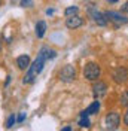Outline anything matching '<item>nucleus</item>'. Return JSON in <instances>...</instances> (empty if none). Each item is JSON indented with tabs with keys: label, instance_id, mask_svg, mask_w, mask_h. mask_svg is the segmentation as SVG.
Masks as SVG:
<instances>
[{
	"label": "nucleus",
	"instance_id": "1",
	"mask_svg": "<svg viewBox=\"0 0 128 131\" xmlns=\"http://www.w3.org/2000/svg\"><path fill=\"white\" fill-rule=\"evenodd\" d=\"M55 57H57V51L49 49L48 46L40 48L39 54H37V58H36L31 64H30V67L25 70V74H24V78H23V83H25V85L33 83V82L36 81V78L42 73L46 60H52V58H55Z\"/></svg>",
	"mask_w": 128,
	"mask_h": 131
},
{
	"label": "nucleus",
	"instance_id": "2",
	"mask_svg": "<svg viewBox=\"0 0 128 131\" xmlns=\"http://www.w3.org/2000/svg\"><path fill=\"white\" fill-rule=\"evenodd\" d=\"M101 74V69L97 63H87L83 67V78L89 82H97Z\"/></svg>",
	"mask_w": 128,
	"mask_h": 131
},
{
	"label": "nucleus",
	"instance_id": "3",
	"mask_svg": "<svg viewBox=\"0 0 128 131\" xmlns=\"http://www.w3.org/2000/svg\"><path fill=\"white\" fill-rule=\"evenodd\" d=\"M103 14H104V16H106V19L110 21V23H113L116 27L124 25V24L128 23V18L125 15H122L121 12H116V10H106Z\"/></svg>",
	"mask_w": 128,
	"mask_h": 131
},
{
	"label": "nucleus",
	"instance_id": "4",
	"mask_svg": "<svg viewBox=\"0 0 128 131\" xmlns=\"http://www.w3.org/2000/svg\"><path fill=\"white\" fill-rule=\"evenodd\" d=\"M60 81L66 82V83H70L76 79V69H74V66L72 64H67L64 66L63 69L60 70Z\"/></svg>",
	"mask_w": 128,
	"mask_h": 131
},
{
	"label": "nucleus",
	"instance_id": "5",
	"mask_svg": "<svg viewBox=\"0 0 128 131\" xmlns=\"http://www.w3.org/2000/svg\"><path fill=\"white\" fill-rule=\"evenodd\" d=\"M88 14H89V16L92 18V21H94L97 25L104 27V25L107 24V19H106L104 14H103V12H98L94 5H89V6H88Z\"/></svg>",
	"mask_w": 128,
	"mask_h": 131
},
{
	"label": "nucleus",
	"instance_id": "6",
	"mask_svg": "<svg viewBox=\"0 0 128 131\" xmlns=\"http://www.w3.org/2000/svg\"><path fill=\"white\" fill-rule=\"evenodd\" d=\"M119 122H121V118H119V113H116V112H109L104 118L106 128H109V130H116L119 127Z\"/></svg>",
	"mask_w": 128,
	"mask_h": 131
},
{
	"label": "nucleus",
	"instance_id": "7",
	"mask_svg": "<svg viewBox=\"0 0 128 131\" xmlns=\"http://www.w3.org/2000/svg\"><path fill=\"white\" fill-rule=\"evenodd\" d=\"M106 94H107V85H106V82H101V81L94 82V85H92V95H94V98L100 100Z\"/></svg>",
	"mask_w": 128,
	"mask_h": 131
},
{
	"label": "nucleus",
	"instance_id": "8",
	"mask_svg": "<svg viewBox=\"0 0 128 131\" xmlns=\"http://www.w3.org/2000/svg\"><path fill=\"white\" fill-rule=\"evenodd\" d=\"M112 79L116 83H125L128 81V70L125 67H116L112 73Z\"/></svg>",
	"mask_w": 128,
	"mask_h": 131
},
{
	"label": "nucleus",
	"instance_id": "9",
	"mask_svg": "<svg viewBox=\"0 0 128 131\" xmlns=\"http://www.w3.org/2000/svg\"><path fill=\"white\" fill-rule=\"evenodd\" d=\"M82 25H83V18H80L79 15L69 16V18L66 19V27H67V28L74 30V28H79V27H82Z\"/></svg>",
	"mask_w": 128,
	"mask_h": 131
},
{
	"label": "nucleus",
	"instance_id": "10",
	"mask_svg": "<svg viewBox=\"0 0 128 131\" xmlns=\"http://www.w3.org/2000/svg\"><path fill=\"white\" fill-rule=\"evenodd\" d=\"M15 63H16V67H18L19 70H27V69L30 67V64H31V60H30V55L23 54V55L16 57Z\"/></svg>",
	"mask_w": 128,
	"mask_h": 131
},
{
	"label": "nucleus",
	"instance_id": "11",
	"mask_svg": "<svg viewBox=\"0 0 128 131\" xmlns=\"http://www.w3.org/2000/svg\"><path fill=\"white\" fill-rule=\"evenodd\" d=\"M98 110H100V101L95 100V101H92V103H91V104L83 110V112H80V116H89V115L97 113Z\"/></svg>",
	"mask_w": 128,
	"mask_h": 131
},
{
	"label": "nucleus",
	"instance_id": "12",
	"mask_svg": "<svg viewBox=\"0 0 128 131\" xmlns=\"http://www.w3.org/2000/svg\"><path fill=\"white\" fill-rule=\"evenodd\" d=\"M34 31H36V36L39 39H42L45 36V33H46V23L45 21H37L36 27H34Z\"/></svg>",
	"mask_w": 128,
	"mask_h": 131
},
{
	"label": "nucleus",
	"instance_id": "13",
	"mask_svg": "<svg viewBox=\"0 0 128 131\" xmlns=\"http://www.w3.org/2000/svg\"><path fill=\"white\" fill-rule=\"evenodd\" d=\"M78 12H79V8L78 6H69V8H66V10H64V15L67 16H74V15H78Z\"/></svg>",
	"mask_w": 128,
	"mask_h": 131
},
{
	"label": "nucleus",
	"instance_id": "14",
	"mask_svg": "<svg viewBox=\"0 0 128 131\" xmlns=\"http://www.w3.org/2000/svg\"><path fill=\"white\" fill-rule=\"evenodd\" d=\"M15 124H16V116L12 113V115H9L8 116V119H6V122H5V127H6L8 130H10Z\"/></svg>",
	"mask_w": 128,
	"mask_h": 131
},
{
	"label": "nucleus",
	"instance_id": "15",
	"mask_svg": "<svg viewBox=\"0 0 128 131\" xmlns=\"http://www.w3.org/2000/svg\"><path fill=\"white\" fill-rule=\"evenodd\" d=\"M89 125H91V121H89L88 116H80V119H79V127H82V128H88Z\"/></svg>",
	"mask_w": 128,
	"mask_h": 131
},
{
	"label": "nucleus",
	"instance_id": "16",
	"mask_svg": "<svg viewBox=\"0 0 128 131\" xmlns=\"http://www.w3.org/2000/svg\"><path fill=\"white\" fill-rule=\"evenodd\" d=\"M121 104L124 107H128V90L122 94V97H121Z\"/></svg>",
	"mask_w": 128,
	"mask_h": 131
},
{
	"label": "nucleus",
	"instance_id": "17",
	"mask_svg": "<svg viewBox=\"0 0 128 131\" xmlns=\"http://www.w3.org/2000/svg\"><path fill=\"white\" fill-rule=\"evenodd\" d=\"M25 118H27V113H25V112H21V113H19V116H18V118H16V122H24V119Z\"/></svg>",
	"mask_w": 128,
	"mask_h": 131
},
{
	"label": "nucleus",
	"instance_id": "18",
	"mask_svg": "<svg viewBox=\"0 0 128 131\" xmlns=\"http://www.w3.org/2000/svg\"><path fill=\"white\" fill-rule=\"evenodd\" d=\"M124 124L128 127V109H127V112H125V115H124Z\"/></svg>",
	"mask_w": 128,
	"mask_h": 131
},
{
	"label": "nucleus",
	"instance_id": "19",
	"mask_svg": "<svg viewBox=\"0 0 128 131\" xmlns=\"http://www.w3.org/2000/svg\"><path fill=\"white\" fill-rule=\"evenodd\" d=\"M122 10L128 14V2H125V3H124V6H122Z\"/></svg>",
	"mask_w": 128,
	"mask_h": 131
},
{
	"label": "nucleus",
	"instance_id": "20",
	"mask_svg": "<svg viewBox=\"0 0 128 131\" xmlns=\"http://www.w3.org/2000/svg\"><path fill=\"white\" fill-rule=\"evenodd\" d=\"M9 83H10V76H8V78H6V82H5V86H8Z\"/></svg>",
	"mask_w": 128,
	"mask_h": 131
},
{
	"label": "nucleus",
	"instance_id": "21",
	"mask_svg": "<svg viewBox=\"0 0 128 131\" xmlns=\"http://www.w3.org/2000/svg\"><path fill=\"white\" fill-rule=\"evenodd\" d=\"M61 131H72V127H69V125H67V127H64Z\"/></svg>",
	"mask_w": 128,
	"mask_h": 131
},
{
	"label": "nucleus",
	"instance_id": "22",
	"mask_svg": "<svg viewBox=\"0 0 128 131\" xmlns=\"http://www.w3.org/2000/svg\"><path fill=\"white\" fill-rule=\"evenodd\" d=\"M52 14H54V9H48L46 10V15H52Z\"/></svg>",
	"mask_w": 128,
	"mask_h": 131
},
{
	"label": "nucleus",
	"instance_id": "23",
	"mask_svg": "<svg viewBox=\"0 0 128 131\" xmlns=\"http://www.w3.org/2000/svg\"><path fill=\"white\" fill-rule=\"evenodd\" d=\"M109 3H118V0H107Z\"/></svg>",
	"mask_w": 128,
	"mask_h": 131
}]
</instances>
